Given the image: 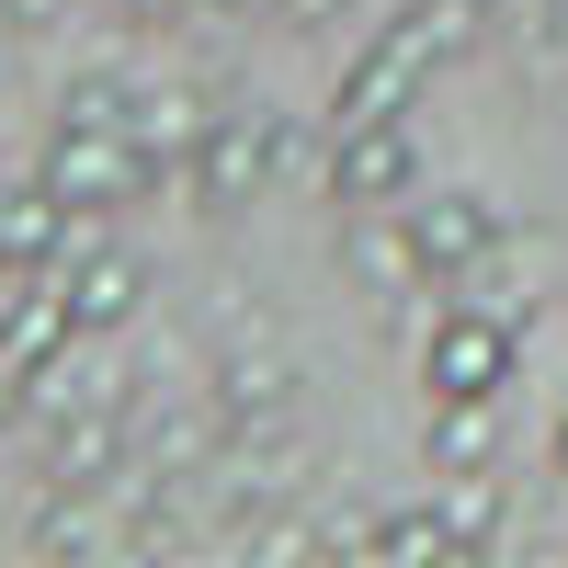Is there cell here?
Segmentation results:
<instances>
[{"label": "cell", "mask_w": 568, "mask_h": 568, "mask_svg": "<svg viewBox=\"0 0 568 568\" xmlns=\"http://www.w3.org/2000/svg\"><path fill=\"white\" fill-rule=\"evenodd\" d=\"M478 34H489V0H398V12L364 34V58L342 69V91H329V125H375V114H409V91L433 80L444 58H466Z\"/></svg>", "instance_id": "cell-1"}, {"label": "cell", "mask_w": 568, "mask_h": 568, "mask_svg": "<svg viewBox=\"0 0 568 568\" xmlns=\"http://www.w3.org/2000/svg\"><path fill=\"white\" fill-rule=\"evenodd\" d=\"M34 182H45V194H58L69 216H114V205L171 194V171L136 149V125H91V114H58V136H45Z\"/></svg>", "instance_id": "cell-2"}, {"label": "cell", "mask_w": 568, "mask_h": 568, "mask_svg": "<svg viewBox=\"0 0 568 568\" xmlns=\"http://www.w3.org/2000/svg\"><path fill=\"white\" fill-rule=\"evenodd\" d=\"M398 227H409V284H433V296H466L489 262H500V240H511V216L489 205V194H420V205H398Z\"/></svg>", "instance_id": "cell-3"}, {"label": "cell", "mask_w": 568, "mask_h": 568, "mask_svg": "<svg viewBox=\"0 0 568 568\" xmlns=\"http://www.w3.org/2000/svg\"><path fill=\"white\" fill-rule=\"evenodd\" d=\"M511 353H524V329H511L500 307L444 296L433 342H420V387H433V398H500L511 387Z\"/></svg>", "instance_id": "cell-4"}, {"label": "cell", "mask_w": 568, "mask_h": 568, "mask_svg": "<svg viewBox=\"0 0 568 568\" xmlns=\"http://www.w3.org/2000/svg\"><path fill=\"white\" fill-rule=\"evenodd\" d=\"M409 194H420V136H409L398 114L329 136V205H353V216H398Z\"/></svg>", "instance_id": "cell-5"}, {"label": "cell", "mask_w": 568, "mask_h": 568, "mask_svg": "<svg viewBox=\"0 0 568 568\" xmlns=\"http://www.w3.org/2000/svg\"><path fill=\"white\" fill-rule=\"evenodd\" d=\"M273 171H284V125H273V114H216V125L194 136V171H182V182H194L205 216H240Z\"/></svg>", "instance_id": "cell-6"}, {"label": "cell", "mask_w": 568, "mask_h": 568, "mask_svg": "<svg viewBox=\"0 0 568 568\" xmlns=\"http://www.w3.org/2000/svg\"><path fill=\"white\" fill-rule=\"evenodd\" d=\"M0 342H12V353H23V375L45 387V375L69 364V342H80V307H69V284L23 273V296H0Z\"/></svg>", "instance_id": "cell-7"}, {"label": "cell", "mask_w": 568, "mask_h": 568, "mask_svg": "<svg viewBox=\"0 0 568 568\" xmlns=\"http://www.w3.org/2000/svg\"><path fill=\"white\" fill-rule=\"evenodd\" d=\"M80 227H91V216H69L45 182H12V194H0V273H12V284H23V273H45V262L80 240Z\"/></svg>", "instance_id": "cell-8"}, {"label": "cell", "mask_w": 568, "mask_h": 568, "mask_svg": "<svg viewBox=\"0 0 568 568\" xmlns=\"http://www.w3.org/2000/svg\"><path fill=\"white\" fill-rule=\"evenodd\" d=\"M125 466V409H58L45 433V489H103Z\"/></svg>", "instance_id": "cell-9"}, {"label": "cell", "mask_w": 568, "mask_h": 568, "mask_svg": "<svg viewBox=\"0 0 568 568\" xmlns=\"http://www.w3.org/2000/svg\"><path fill=\"white\" fill-rule=\"evenodd\" d=\"M420 466H433V478H478V466H500V398H433Z\"/></svg>", "instance_id": "cell-10"}, {"label": "cell", "mask_w": 568, "mask_h": 568, "mask_svg": "<svg viewBox=\"0 0 568 568\" xmlns=\"http://www.w3.org/2000/svg\"><path fill=\"white\" fill-rule=\"evenodd\" d=\"M58 284H69L80 329H125V318H136V296H149V273H136L125 251H80V262H69Z\"/></svg>", "instance_id": "cell-11"}, {"label": "cell", "mask_w": 568, "mask_h": 568, "mask_svg": "<svg viewBox=\"0 0 568 568\" xmlns=\"http://www.w3.org/2000/svg\"><path fill=\"white\" fill-rule=\"evenodd\" d=\"M364 557H489L478 535H466V511L455 500H433V511H387V524H364Z\"/></svg>", "instance_id": "cell-12"}, {"label": "cell", "mask_w": 568, "mask_h": 568, "mask_svg": "<svg viewBox=\"0 0 568 568\" xmlns=\"http://www.w3.org/2000/svg\"><path fill=\"white\" fill-rule=\"evenodd\" d=\"M58 114H91V125H125V114H136V80L91 69V80H69V103H58Z\"/></svg>", "instance_id": "cell-13"}, {"label": "cell", "mask_w": 568, "mask_h": 568, "mask_svg": "<svg viewBox=\"0 0 568 568\" xmlns=\"http://www.w3.org/2000/svg\"><path fill=\"white\" fill-rule=\"evenodd\" d=\"M273 23H296V34H329V23H353V0H273Z\"/></svg>", "instance_id": "cell-14"}, {"label": "cell", "mask_w": 568, "mask_h": 568, "mask_svg": "<svg viewBox=\"0 0 568 568\" xmlns=\"http://www.w3.org/2000/svg\"><path fill=\"white\" fill-rule=\"evenodd\" d=\"M23 398H34V375H23V353H12V342H0V433L23 420Z\"/></svg>", "instance_id": "cell-15"}, {"label": "cell", "mask_w": 568, "mask_h": 568, "mask_svg": "<svg viewBox=\"0 0 568 568\" xmlns=\"http://www.w3.org/2000/svg\"><path fill=\"white\" fill-rule=\"evenodd\" d=\"M125 12H136V23H171V12H194V0H125Z\"/></svg>", "instance_id": "cell-16"}, {"label": "cell", "mask_w": 568, "mask_h": 568, "mask_svg": "<svg viewBox=\"0 0 568 568\" xmlns=\"http://www.w3.org/2000/svg\"><path fill=\"white\" fill-rule=\"evenodd\" d=\"M194 12H251V0H194Z\"/></svg>", "instance_id": "cell-17"}, {"label": "cell", "mask_w": 568, "mask_h": 568, "mask_svg": "<svg viewBox=\"0 0 568 568\" xmlns=\"http://www.w3.org/2000/svg\"><path fill=\"white\" fill-rule=\"evenodd\" d=\"M557 478H568V420H557Z\"/></svg>", "instance_id": "cell-18"}, {"label": "cell", "mask_w": 568, "mask_h": 568, "mask_svg": "<svg viewBox=\"0 0 568 568\" xmlns=\"http://www.w3.org/2000/svg\"><path fill=\"white\" fill-rule=\"evenodd\" d=\"M23 12H45V0H23Z\"/></svg>", "instance_id": "cell-19"}]
</instances>
